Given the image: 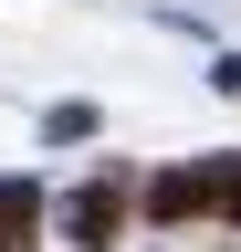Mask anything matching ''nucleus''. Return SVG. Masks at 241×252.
Wrapping results in <instances>:
<instances>
[{
	"instance_id": "1",
	"label": "nucleus",
	"mask_w": 241,
	"mask_h": 252,
	"mask_svg": "<svg viewBox=\"0 0 241 252\" xmlns=\"http://www.w3.org/2000/svg\"><path fill=\"white\" fill-rule=\"evenodd\" d=\"M115 231H126V179L105 168L95 189H74V242H84V252H105Z\"/></svg>"
},
{
	"instance_id": "2",
	"label": "nucleus",
	"mask_w": 241,
	"mask_h": 252,
	"mask_svg": "<svg viewBox=\"0 0 241 252\" xmlns=\"http://www.w3.org/2000/svg\"><path fill=\"white\" fill-rule=\"evenodd\" d=\"M147 210H158V220H199V210H210V168H168V179H147Z\"/></svg>"
},
{
	"instance_id": "3",
	"label": "nucleus",
	"mask_w": 241,
	"mask_h": 252,
	"mask_svg": "<svg viewBox=\"0 0 241 252\" xmlns=\"http://www.w3.org/2000/svg\"><path fill=\"white\" fill-rule=\"evenodd\" d=\"M32 231H42V189L0 179V252H32Z\"/></svg>"
},
{
	"instance_id": "4",
	"label": "nucleus",
	"mask_w": 241,
	"mask_h": 252,
	"mask_svg": "<svg viewBox=\"0 0 241 252\" xmlns=\"http://www.w3.org/2000/svg\"><path fill=\"white\" fill-rule=\"evenodd\" d=\"M210 210L241 220V158H210Z\"/></svg>"
}]
</instances>
